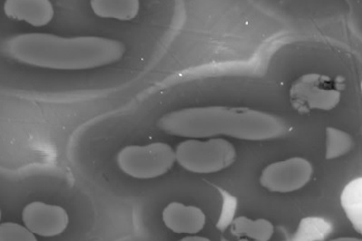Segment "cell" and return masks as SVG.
<instances>
[{"instance_id":"obj_15","label":"cell","mask_w":362,"mask_h":241,"mask_svg":"<svg viewBox=\"0 0 362 241\" xmlns=\"http://www.w3.org/2000/svg\"><path fill=\"white\" fill-rule=\"evenodd\" d=\"M327 241H362V239L357 237H338Z\"/></svg>"},{"instance_id":"obj_3","label":"cell","mask_w":362,"mask_h":241,"mask_svg":"<svg viewBox=\"0 0 362 241\" xmlns=\"http://www.w3.org/2000/svg\"><path fill=\"white\" fill-rule=\"evenodd\" d=\"M176 163L187 172L211 175L228 169L235 163V144L224 138L187 139L175 148Z\"/></svg>"},{"instance_id":"obj_9","label":"cell","mask_w":362,"mask_h":241,"mask_svg":"<svg viewBox=\"0 0 362 241\" xmlns=\"http://www.w3.org/2000/svg\"><path fill=\"white\" fill-rule=\"evenodd\" d=\"M4 11L8 18L41 28L52 21L54 8L49 0H8Z\"/></svg>"},{"instance_id":"obj_13","label":"cell","mask_w":362,"mask_h":241,"mask_svg":"<svg viewBox=\"0 0 362 241\" xmlns=\"http://www.w3.org/2000/svg\"><path fill=\"white\" fill-rule=\"evenodd\" d=\"M0 241H38L24 225L4 223L0 225Z\"/></svg>"},{"instance_id":"obj_5","label":"cell","mask_w":362,"mask_h":241,"mask_svg":"<svg viewBox=\"0 0 362 241\" xmlns=\"http://www.w3.org/2000/svg\"><path fill=\"white\" fill-rule=\"evenodd\" d=\"M341 98L334 81L322 74H306L294 81L290 89L291 104L300 114L332 111L337 107Z\"/></svg>"},{"instance_id":"obj_12","label":"cell","mask_w":362,"mask_h":241,"mask_svg":"<svg viewBox=\"0 0 362 241\" xmlns=\"http://www.w3.org/2000/svg\"><path fill=\"white\" fill-rule=\"evenodd\" d=\"M325 158L334 160L350 153L355 146L354 137L344 130L327 127L325 134Z\"/></svg>"},{"instance_id":"obj_4","label":"cell","mask_w":362,"mask_h":241,"mask_svg":"<svg viewBox=\"0 0 362 241\" xmlns=\"http://www.w3.org/2000/svg\"><path fill=\"white\" fill-rule=\"evenodd\" d=\"M176 163L175 151L162 141L146 146H128L119 151L117 163L134 179L150 180L166 175Z\"/></svg>"},{"instance_id":"obj_6","label":"cell","mask_w":362,"mask_h":241,"mask_svg":"<svg viewBox=\"0 0 362 241\" xmlns=\"http://www.w3.org/2000/svg\"><path fill=\"white\" fill-rule=\"evenodd\" d=\"M313 163L304 157L294 156L278 160L265 167L259 175V184L274 194L300 191L312 181Z\"/></svg>"},{"instance_id":"obj_10","label":"cell","mask_w":362,"mask_h":241,"mask_svg":"<svg viewBox=\"0 0 362 241\" xmlns=\"http://www.w3.org/2000/svg\"><path fill=\"white\" fill-rule=\"evenodd\" d=\"M230 233L239 239L249 241H270L275 233L274 223L267 218L239 216L233 218Z\"/></svg>"},{"instance_id":"obj_7","label":"cell","mask_w":362,"mask_h":241,"mask_svg":"<svg viewBox=\"0 0 362 241\" xmlns=\"http://www.w3.org/2000/svg\"><path fill=\"white\" fill-rule=\"evenodd\" d=\"M22 221L35 235L54 237L65 233L69 216L65 208L59 205L33 201L22 211Z\"/></svg>"},{"instance_id":"obj_1","label":"cell","mask_w":362,"mask_h":241,"mask_svg":"<svg viewBox=\"0 0 362 241\" xmlns=\"http://www.w3.org/2000/svg\"><path fill=\"white\" fill-rule=\"evenodd\" d=\"M157 127L169 136L187 139L226 136L245 141L278 139L287 134L286 122L276 114L247 107L199 106L172 111Z\"/></svg>"},{"instance_id":"obj_8","label":"cell","mask_w":362,"mask_h":241,"mask_svg":"<svg viewBox=\"0 0 362 241\" xmlns=\"http://www.w3.org/2000/svg\"><path fill=\"white\" fill-rule=\"evenodd\" d=\"M162 220L169 230L182 235H197L206 225V215L201 208L178 201L166 205Z\"/></svg>"},{"instance_id":"obj_14","label":"cell","mask_w":362,"mask_h":241,"mask_svg":"<svg viewBox=\"0 0 362 241\" xmlns=\"http://www.w3.org/2000/svg\"><path fill=\"white\" fill-rule=\"evenodd\" d=\"M178 241H211L210 239H208L206 237L198 236V235H187L184 237H182L181 240Z\"/></svg>"},{"instance_id":"obj_2","label":"cell","mask_w":362,"mask_h":241,"mask_svg":"<svg viewBox=\"0 0 362 241\" xmlns=\"http://www.w3.org/2000/svg\"><path fill=\"white\" fill-rule=\"evenodd\" d=\"M3 53L18 62L41 69L86 70L112 65L123 59V42L100 37H61L45 33L13 35Z\"/></svg>"},{"instance_id":"obj_11","label":"cell","mask_w":362,"mask_h":241,"mask_svg":"<svg viewBox=\"0 0 362 241\" xmlns=\"http://www.w3.org/2000/svg\"><path fill=\"white\" fill-rule=\"evenodd\" d=\"M93 12L99 18L130 21L139 16V0H92Z\"/></svg>"}]
</instances>
